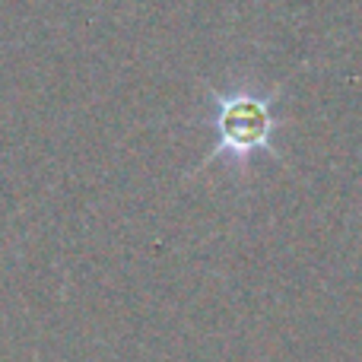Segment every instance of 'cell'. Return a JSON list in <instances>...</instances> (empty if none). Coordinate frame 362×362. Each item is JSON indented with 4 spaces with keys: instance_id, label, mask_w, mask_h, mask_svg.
Returning <instances> with one entry per match:
<instances>
[{
    "instance_id": "1",
    "label": "cell",
    "mask_w": 362,
    "mask_h": 362,
    "mask_svg": "<svg viewBox=\"0 0 362 362\" xmlns=\"http://www.w3.org/2000/svg\"><path fill=\"white\" fill-rule=\"evenodd\" d=\"M219 146L232 153H251L270 137V108L255 95H232L219 102Z\"/></svg>"
}]
</instances>
